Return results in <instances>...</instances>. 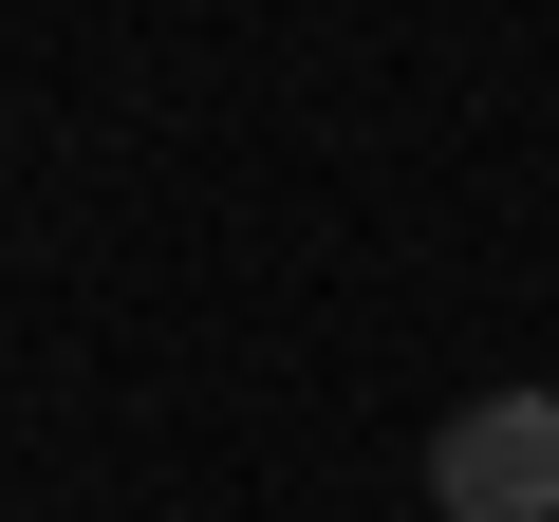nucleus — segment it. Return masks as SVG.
<instances>
[{"mask_svg":"<svg viewBox=\"0 0 559 522\" xmlns=\"http://www.w3.org/2000/svg\"><path fill=\"white\" fill-rule=\"evenodd\" d=\"M429 503L448 522H559V392H466L429 429Z\"/></svg>","mask_w":559,"mask_h":522,"instance_id":"obj_1","label":"nucleus"}]
</instances>
